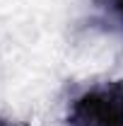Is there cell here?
Returning <instances> with one entry per match:
<instances>
[{"mask_svg": "<svg viewBox=\"0 0 123 126\" xmlns=\"http://www.w3.org/2000/svg\"><path fill=\"white\" fill-rule=\"evenodd\" d=\"M68 126H123V80H101L77 92L65 111Z\"/></svg>", "mask_w": 123, "mask_h": 126, "instance_id": "obj_1", "label": "cell"}, {"mask_svg": "<svg viewBox=\"0 0 123 126\" xmlns=\"http://www.w3.org/2000/svg\"><path fill=\"white\" fill-rule=\"evenodd\" d=\"M0 126H27V124H17L12 119H5V116H0Z\"/></svg>", "mask_w": 123, "mask_h": 126, "instance_id": "obj_3", "label": "cell"}, {"mask_svg": "<svg viewBox=\"0 0 123 126\" xmlns=\"http://www.w3.org/2000/svg\"><path fill=\"white\" fill-rule=\"evenodd\" d=\"M106 10H109V15L123 27V0H106Z\"/></svg>", "mask_w": 123, "mask_h": 126, "instance_id": "obj_2", "label": "cell"}]
</instances>
